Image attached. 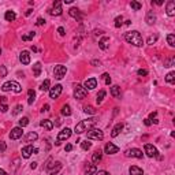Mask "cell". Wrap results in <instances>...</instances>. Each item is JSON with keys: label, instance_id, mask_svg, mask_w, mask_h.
I'll return each instance as SVG.
<instances>
[{"label": "cell", "instance_id": "cell-1", "mask_svg": "<svg viewBox=\"0 0 175 175\" xmlns=\"http://www.w3.org/2000/svg\"><path fill=\"white\" fill-rule=\"evenodd\" d=\"M96 122H97L96 118H89V119L81 121L78 125L75 126V129H74L75 134H82V133H85V131L92 130V129L94 127V125H96Z\"/></svg>", "mask_w": 175, "mask_h": 175}, {"label": "cell", "instance_id": "cell-2", "mask_svg": "<svg viewBox=\"0 0 175 175\" xmlns=\"http://www.w3.org/2000/svg\"><path fill=\"white\" fill-rule=\"evenodd\" d=\"M125 40L127 43L133 44L134 47H142L144 44V40H142V36L139 34L138 30H133V31H127L125 34Z\"/></svg>", "mask_w": 175, "mask_h": 175}, {"label": "cell", "instance_id": "cell-3", "mask_svg": "<svg viewBox=\"0 0 175 175\" xmlns=\"http://www.w3.org/2000/svg\"><path fill=\"white\" fill-rule=\"evenodd\" d=\"M1 90H4V92L13 90L14 93H21V92H22V86L15 81H8V82H4V84L1 85Z\"/></svg>", "mask_w": 175, "mask_h": 175}, {"label": "cell", "instance_id": "cell-4", "mask_svg": "<svg viewBox=\"0 0 175 175\" xmlns=\"http://www.w3.org/2000/svg\"><path fill=\"white\" fill-rule=\"evenodd\" d=\"M60 170H62V163H60V162L54 163V162H52V159H50V160H48V164H47V171H48V174H50V175H56Z\"/></svg>", "mask_w": 175, "mask_h": 175}, {"label": "cell", "instance_id": "cell-5", "mask_svg": "<svg viewBox=\"0 0 175 175\" xmlns=\"http://www.w3.org/2000/svg\"><path fill=\"white\" fill-rule=\"evenodd\" d=\"M88 138L89 139H97V141H101L104 138V133L100 129H92V130L88 131Z\"/></svg>", "mask_w": 175, "mask_h": 175}, {"label": "cell", "instance_id": "cell-6", "mask_svg": "<svg viewBox=\"0 0 175 175\" xmlns=\"http://www.w3.org/2000/svg\"><path fill=\"white\" fill-rule=\"evenodd\" d=\"M70 135H71V130H70L68 127H66V129H63V130L58 134V138H56V142H55V144L59 145L60 142H62V141H66V139L70 138Z\"/></svg>", "mask_w": 175, "mask_h": 175}, {"label": "cell", "instance_id": "cell-7", "mask_svg": "<svg viewBox=\"0 0 175 175\" xmlns=\"http://www.w3.org/2000/svg\"><path fill=\"white\" fill-rule=\"evenodd\" d=\"M86 94H88V90H86L82 85H77L75 86V89H74V97H75L77 100L85 99Z\"/></svg>", "mask_w": 175, "mask_h": 175}, {"label": "cell", "instance_id": "cell-8", "mask_svg": "<svg viewBox=\"0 0 175 175\" xmlns=\"http://www.w3.org/2000/svg\"><path fill=\"white\" fill-rule=\"evenodd\" d=\"M66 73H67V68H66V66H62V64L55 66L54 75H55V78H56V79H62L63 77L66 75Z\"/></svg>", "mask_w": 175, "mask_h": 175}, {"label": "cell", "instance_id": "cell-9", "mask_svg": "<svg viewBox=\"0 0 175 175\" xmlns=\"http://www.w3.org/2000/svg\"><path fill=\"white\" fill-rule=\"evenodd\" d=\"M144 149H145V153H146L148 157H157L159 156V151H157L156 146H153L152 144H145Z\"/></svg>", "mask_w": 175, "mask_h": 175}, {"label": "cell", "instance_id": "cell-10", "mask_svg": "<svg viewBox=\"0 0 175 175\" xmlns=\"http://www.w3.org/2000/svg\"><path fill=\"white\" fill-rule=\"evenodd\" d=\"M126 156H131V157H135V159H142V157H144V153L138 148H131V149H129V151H126Z\"/></svg>", "mask_w": 175, "mask_h": 175}, {"label": "cell", "instance_id": "cell-11", "mask_svg": "<svg viewBox=\"0 0 175 175\" xmlns=\"http://www.w3.org/2000/svg\"><path fill=\"white\" fill-rule=\"evenodd\" d=\"M62 90H63V88H62V85H55L54 88H51L50 89V97L51 99H58L59 96L62 94Z\"/></svg>", "mask_w": 175, "mask_h": 175}, {"label": "cell", "instance_id": "cell-12", "mask_svg": "<svg viewBox=\"0 0 175 175\" xmlns=\"http://www.w3.org/2000/svg\"><path fill=\"white\" fill-rule=\"evenodd\" d=\"M62 3L60 1H55L54 6H52V8H51L50 14L51 15H55V17H59L60 14H62Z\"/></svg>", "mask_w": 175, "mask_h": 175}, {"label": "cell", "instance_id": "cell-13", "mask_svg": "<svg viewBox=\"0 0 175 175\" xmlns=\"http://www.w3.org/2000/svg\"><path fill=\"white\" fill-rule=\"evenodd\" d=\"M104 152L107 153V155H115V153L119 152V148H118L116 145H114L112 142H108V144L104 146Z\"/></svg>", "mask_w": 175, "mask_h": 175}, {"label": "cell", "instance_id": "cell-14", "mask_svg": "<svg viewBox=\"0 0 175 175\" xmlns=\"http://www.w3.org/2000/svg\"><path fill=\"white\" fill-rule=\"evenodd\" d=\"M23 134L22 131V127H14L13 130H11V133H10V138L11 139H18L21 138Z\"/></svg>", "mask_w": 175, "mask_h": 175}, {"label": "cell", "instance_id": "cell-15", "mask_svg": "<svg viewBox=\"0 0 175 175\" xmlns=\"http://www.w3.org/2000/svg\"><path fill=\"white\" fill-rule=\"evenodd\" d=\"M96 86H97V79H96V78H89V79H86L85 84H84V88H85L86 90L88 89L92 90V89H94Z\"/></svg>", "mask_w": 175, "mask_h": 175}, {"label": "cell", "instance_id": "cell-16", "mask_svg": "<svg viewBox=\"0 0 175 175\" xmlns=\"http://www.w3.org/2000/svg\"><path fill=\"white\" fill-rule=\"evenodd\" d=\"M19 60H21V63L22 64H29L30 63V54L27 52V51H22L21 52V55H19Z\"/></svg>", "mask_w": 175, "mask_h": 175}, {"label": "cell", "instance_id": "cell-17", "mask_svg": "<svg viewBox=\"0 0 175 175\" xmlns=\"http://www.w3.org/2000/svg\"><path fill=\"white\" fill-rule=\"evenodd\" d=\"M167 15L168 17H174L175 15V1H172V0H170L168 3H167Z\"/></svg>", "mask_w": 175, "mask_h": 175}, {"label": "cell", "instance_id": "cell-18", "mask_svg": "<svg viewBox=\"0 0 175 175\" xmlns=\"http://www.w3.org/2000/svg\"><path fill=\"white\" fill-rule=\"evenodd\" d=\"M33 153V146L31 145H26L25 148H22V157L23 159H29Z\"/></svg>", "mask_w": 175, "mask_h": 175}, {"label": "cell", "instance_id": "cell-19", "mask_svg": "<svg viewBox=\"0 0 175 175\" xmlns=\"http://www.w3.org/2000/svg\"><path fill=\"white\" fill-rule=\"evenodd\" d=\"M129 174L130 175H144V171H142V168H139V167H137V166H131L130 168H129Z\"/></svg>", "mask_w": 175, "mask_h": 175}, {"label": "cell", "instance_id": "cell-20", "mask_svg": "<svg viewBox=\"0 0 175 175\" xmlns=\"http://www.w3.org/2000/svg\"><path fill=\"white\" fill-rule=\"evenodd\" d=\"M41 127H44V129H47V130H52L54 129V122L50 121V119H44V121L40 122Z\"/></svg>", "mask_w": 175, "mask_h": 175}, {"label": "cell", "instance_id": "cell-21", "mask_svg": "<svg viewBox=\"0 0 175 175\" xmlns=\"http://www.w3.org/2000/svg\"><path fill=\"white\" fill-rule=\"evenodd\" d=\"M68 14L71 15L73 18L78 19V21L81 19V11H79V10H78V8H75V7H71V8L68 10Z\"/></svg>", "mask_w": 175, "mask_h": 175}, {"label": "cell", "instance_id": "cell-22", "mask_svg": "<svg viewBox=\"0 0 175 175\" xmlns=\"http://www.w3.org/2000/svg\"><path fill=\"white\" fill-rule=\"evenodd\" d=\"M123 130V123H118L115 125V127L112 129V133H111V137H118L121 134V131Z\"/></svg>", "mask_w": 175, "mask_h": 175}, {"label": "cell", "instance_id": "cell-23", "mask_svg": "<svg viewBox=\"0 0 175 175\" xmlns=\"http://www.w3.org/2000/svg\"><path fill=\"white\" fill-rule=\"evenodd\" d=\"M108 45H109V37L104 36L103 38H101V40L99 41V47L101 48V50H107Z\"/></svg>", "mask_w": 175, "mask_h": 175}, {"label": "cell", "instance_id": "cell-24", "mask_svg": "<svg viewBox=\"0 0 175 175\" xmlns=\"http://www.w3.org/2000/svg\"><path fill=\"white\" fill-rule=\"evenodd\" d=\"M145 21H146V23H148V25H155V22H156V15H155L152 11H149V13L146 14V18H145Z\"/></svg>", "mask_w": 175, "mask_h": 175}, {"label": "cell", "instance_id": "cell-25", "mask_svg": "<svg viewBox=\"0 0 175 175\" xmlns=\"http://www.w3.org/2000/svg\"><path fill=\"white\" fill-rule=\"evenodd\" d=\"M101 157H103L101 151H96V152L93 153V156H92V162H93V164H97V163L101 160Z\"/></svg>", "mask_w": 175, "mask_h": 175}, {"label": "cell", "instance_id": "cell-26", "mask_svg": "<svg viewBox=\"0 0 175 175\" xmlns=\"http://www.w3.org/2000/svg\"><path fill=\"white\" fill-rule=\"evenodd\" d=\"M15 18H17V15H15L14 11H6L4 19L7 21V22H13V21H15Z\"/></svg>", "mask_w": 175, "mask_h": 175}, {"label": "cell", "instance_id": "cell-27", "mask_svg": "<svg viewBox=\"0 0 175 175\" xmlns=\"http://www.w3.org/2000/svg\"><path fill=\"white\" fill-rule=\"evenodd\" d=\"M34 99H36V92L33 89H29L27 90V103L31 105V104L34 103Z\"/></svg>", "mask_w": 175, "mask_h": 175}, {"label": "cell", "instance_id": "cell-28", "mask_svg": "<svg viewBox=\"0 0 175 175\" xmlns=\"http://www.w3.org/2000/svg\"><path fill=\"white\" fill-rule=\"evenodd\" d=\"M33 74H34V77H40V74H41V63L40 62L34 63V66H33Z\"/></svg>", "mask_w": 175, "mask_h": 175}, {"label": "cell", "instance_id": "cell-29", "mask_svg": "<svg viewBox=\"0 0 175 175\" xmlns=\"http://www.w3.org/2000/svg\"><path fill=\"white\" fill-rule=\"evenodd\" d=\"M38 138V135H37V133H34V131H30L29 134L26 135V142H33V141H36V139Z\"/></svg>", "mask_w": 175, "mask_h": 175}, {"label": "cell", "instance_id": "cell-30", "mask_svg": "<svg viewBox=\"0 0 175 175\" xmlns=\"http://www.w3.org/2000/svg\"><path fill=\"white\" fill-rule=\"evenodd\" d=\"M111 94H112V97H119L121 96V88L118 85H114L111 88Z\"/></svg>", "mask_w": 175, "mask_h": 175}, {"label": "cell", "instance_id": "cell-31", "mask_svg": "<svg viewBox=\"0 0 175 175\" xmlns=\"http://www.w3.org/2000/svg\"><path fill=\"white\" fill-rule=\"evenodd\" d=\"M62 115L63 116H70L71 115V108H70V105H63L62 107Z\"/></svg>", "mask_w": 175, "mask_h": 175}, {"label": "cell", "instance_id": "cell-32", "mask_svg": "<svg viewBox=\"0 0 175 175\" xmlns=\"http://www.w3.org/2000/svg\"><path fill=\"white\" fill-rule=\"evenodd\" d=\"M166 81L168 82V84H171V85L175 84V73L174 71H171V73L167 74V75H166Z\"/></svg>", "mask_w": 175, "mask_h": 175}, {"label": "cell", "instance_id": "cell-33", "mask_svg": "<svg viewBox=\"0 0 175 175\" xmlns=\"http://www.w3.org/2000/svg\"><path fill=\"white\" fill-rule=\"evenodd\" d=\"M94 174H96V166L94 164L88 166V168L85 170V175H94Z\"/></svg>", "mask_w": 175, "mask_h": 175}, {"label": "cell", "instance_id": "cell-34", "mask_svg": "<svg viewBox=\"0 0 175 175\" xmlns=\"http://www.w3.org/2000/svg\"><path fill=\"white\" fill-rule=\"evenodd\" d=\"M81 148L84 149V151H89V149L92 148V142H89L88 139H85V141H81Z\"/></svg>", "mask_w": 175, "mask_h": 175}, {"label": "cell", "instance_id": "cell-35", "mask_svg": "<svg viewBox=\"0 0 175 175\" xmlns=\"http://www.w3.org/2000/svg\"><path fill=\"white\" fill-rule=\"evenodd\" d=\"M50 84H51L50 79H45V81L40 85V89L43 90V92H47V90H50Z\"/></svg>", "mask_w": 175, "mask_h": 175}, {"label": "cell", "instance_id": "cell-36", "mask_svg": "<svg viewBox=\"0 0 175 175\" xmlns=\"http://www.w3.org/2000/svg\"><path fill=\"white\" fill-rule=\"evenodd\" d=\"M104 97H105V90H100L99 94H97V99H96V101H97V104H101L103 103Z\"/></svg>", "mask_w": 175, "mask_h": 175}, {"label": "cell", "instance_id": "cell-37", "mask_svg": "<svg viewBox=\"0 0 175 175\" xmlns=\"http://www.w3.org/2000/svg\"><path fill=\"white\" fill-rule=\"evenodd\" d=\"M130 7L133 10H135V11H139V10L142 8V4H141V3H138V1H131Z\"/></svg>", "mask_w": 175, "mask_h": 175}, {"label": "cell", "instance_id": "cell-38", "mask_svg": "<svg viewBox=\"0 0 175 175\" xmlns=\"http://www.w3.org/2000/svg\"><path fill=\"white\" fill-rule=\"evenodd\" d=\"M167 43L170 47H175V36L174 34H168L167 36Z\"/></svg>", "mask_w": 175, "mask_h": 175}, {"label": "cell", "instance_id": "cell-39", "mask_svg": "<svg viewBox=\"0 0 175 175\" xmlns=\"http://www.w3.org/2000/svg\"><path fill=\"white\" fill-rule=\"evenodd\" d=\"M34 36H36V33H34V31H29L27 34L22 36V40H23V41H29V40H31V38H33Z\"/></svg>", "mask_w": 175, "mask_h": 175}, {"label": "cell", "instance_id": "cell-40", "mask_svg": "<svg viewBox=\"0 0 175 175\" xmlns=\"http://www.w3.org/2000/svg\"><path fill=\"white\" fill-rule=\"evenodd\" d=\"M22 109H23L22 104H18V105H17V107L14 108V111H13V115H14V116H17V115H18V114H21V112H22Z\"/></svg>", "mask_w": 175, "mask_h": 175}, {"label": "cell", "instance_id": "cell-41", "mask_svg": "<svg viewBox=\"0 0 175 175\" xmlns=\"http://www.w3.org/2000/svg\"><path fill=\"white\" fill-rule=\"evenodd\" d=\"M84 111H85V114H90V115H94V114H96V109H94L92 105H86V107L84 108Z\"/></svg>", "mask_w": 175, "mask_h": 175}, {"label": "cell", "instance_id": "cell-42", "mask_svg": "<svg viewBox=\"0 0 175 175\" xmlns=\"http://www.w3.org/2000/svg\"><path fill=\"white\" fill-rule=\"evenodd\" d=\"M122 25H123V17H116L115 18V27H121Z\"/></svg>", "mask_w": 175, "mask_h": 175}, {"label": "cell", "instance_id": "cell-43", "mask_svg": "<svg viewBox=\"0 0 175 175\" xmlns=\"http://www.w3.org/2000/svg\"><path fill=\"white\" fill-rule=\"evenodd\" d=\"M29 125V118H22L21 121H19V127H25V126Z\"/></svg>", "mask_w": 175, "mask_h": 175}, {"label": "cell", "instance_id": "cell-44", "mask_svg": "<svg viewBox=\"0 0 175 175\" xmlns=\"http://www.w3.org/2000/svg\"><path fill=\"white\" fill-rule=\"evenodd\" d=\"M156 41H157V34H153V36H151V37L148 38V44H149V45H153L155 43H156Z\"/></svg>", "mask_w": 175, "mask_h": 175}, {"label": "cell", "instance_id": "cell-45", "mask_svg": "<svg viewBox=\"0 0 175 175\" xmlns=\"http://www.w3.org/2000/svg\"><path fill=\"white\" fill-rule=\"evenodd\" d=\"M7 75V68L4 66H0V78H4Z\"/></svg>", "mask_w": 175, "mask_h": 175}, {"label": "cell", "instance_id": "cell-46", "mask_svg": "<svg viewBox=\"0 0 175 175\" xmlns=\"http://www.w3.org/2000/svg\"><path fill=\"white\" fill-rule=\"evenodd\" d=\"M6 149H7V145H6L4 141H0V153L6 152Z\"/></svg>", "mask_w": 175, "mask_h": 175}, {"label": "cell", "instance_id": "cell-47", "mask_svg": "<svg viewBox=\"0 0 175 175\" xmlns=\"http://www.w3.org/2000/svg\"><path fill=\"white\" fill-rule=\"evenodd\" d=\"M101 78H104V79H105V84H107V85H109V84H111V78H109V75H108V74H103V77H101Z\"/></svg>", "mask_w": 175, "mask_h": 175}, {"label": "cell", "instance_id": "cell-48", "mask_svg": "<svg viewBox=\"0 0 175 175\" xmlns=\"http://www.w3.org/2000/svg\"><path fill=\"white\" fill-rule=\"evenodd\" d=\"M0 111H1V112H7V111H8V105H7V104H1V105H0Z\"/></svg>", "mask_w": 175, "mask_h": 175}, {"label": "cell", "instance_id": "cell-49", "mask_svg": "<svg viewBox=\"0 0 175 175\" xmlns=\"http://www.w3.org/2000/svg\"><path fill=\"white\" fill-rule=\"evenodd\" d=\"M137 74H138L139 77H145V75H148V71H146V70H142V68H141V70H138V73H137Z\"/></svg>", "mask_w": 175, "mask_h": 175}, {"label": "cell", "instance_id": "cell-50", "mask_svg": "<svg viewBox=\"0 0 175 175\" xmlns=\"http://www.w3.org/2000/svg\"><path fill=\"white\" fill-rule=\"evenodd\" d=\"M44 23H45V19L38 18V19H37V22H36V25H37V26H43Z\"/></svg>", "mask_w": 175, "mask_h": 175}, {"label": "cell", "instance_id": "cell-51", "mask_svg": "<svg viewBox=\"0 0 175 175\" xmlns=\"http://www.w3.org/2000/svg\"><path fill=\"white\" fill-rule=\"evenodd\" d=\"M94 175H109L107 172V171H104V170H100V171H96V174Z\"/></svg>", "mask_w": 175, "mask_h": 175}, {"label": "cell", "instance_id": "cell-52", "mask_svg": "<svg viewBox=\"0 0 175 175\" xmlns=\"http://www.w3.org/2000/svg\"><path fill=\"white\" fill-rule=\"evenodd\" d=\"M58 33L60 34V36H64V34H66V31H64V27H62V26L59 27V29H58Z\"/></svg>", "mask_w": 175, "mask_h": 175}, {"label": "cell", "instance_id": "cell-53", "mask_svg": "<svg viewBox=\"0 0 175 175\" xmlns=\"http://www.w3.org/2000/svg\"><path fill=\"white\" fill-rule=\"evenodd\" d=\"M6 103H7V97L1 96V97H0V104H6Z\"/></svg>", "mask_w": 175, "mask_h": 175}, {"label": "cell", "instance_id": "cell-54", "mask_svg": "<svg viewBox=\"0 0 175 175\" xmlns=\"http://www.w3.org/2000/svg\"><path fill=\"white\" fill-rule=\"evenodd\" d=\"M71 149H73V145H71V144H67V145H66V152H70Z\"/></svg>", "mask_w": 175, "mask_h": 175}, {"label": "cell", "instance_id": "cell-55", "mask_svg": "<svg viewBox=\"0 0 175 175\" xmlns=\"http://www.w3.org/2000/svg\"><path fill=\"white\" fill-rule=\"evenodd\" d=\"M30 168H31V170H34V168H37V163H36V162L30 163Z\"/></svg>", "mask_w": 175, "mask_h": 175}, {"label": "cell", "instance_id": "cell-56", "mask_svg": "<svg viewBox=\"0 0 175 175\" xmlns=\"http://www.w3.org/2000/svg\"><path fill=\"white\" fill-rule=\"evenodd\" d=\"M152 4H157V6H162V4H163V1H162V0H157V1H152Z\"/></svg>", "mask_w": 175, "mask_h": 175}, {"label": "cell", "instance_id": "cell-57", "mask_svg": "<svg viewBox=\"0 0 175 175\" xmlns=\"http://www.w3.org/2000/svg\"><path fill=\"white\" fill-rule=\"evenodd\" d=\"M92 64L93 66H100V62L99 60H92Z\"/></svg>", "mask_w": 175, "mask_h": 175}, {"label": "cell", "instance_id": "cell-58", "mask_svg": "<svg viewBox=\"0 0 175 175\" xmlns=\"http://www.w3.org/2000/svg\"><path fill=\"white\" fill-rule=\"evenodd\" d=\"M43 111H50V105H48V104H45L44 107H43Z\"/></svg>", "mask_w": 175, "mask_h": 175}, {"label": "cell", "instance_id": "cell-59", "mask_svg": "<svg viewBox=\"0 0 175 175\" xmlns=\"http://www.w3.org/2000/svg\"><path fill=\"white\" fill-rule=\"evenodd\" d=\"M144 123H145V126H151V125H152L149 119H145V121H144Z\"/></svg>", "mask_w": 175, "mask_h": 175}, {"label": "cell", "instance_id": "cell-60", "mask_svg": "<svg viewBox=\"0 0 175 175\" xmlns=\"http://www.w3.org/2000/svg\"><path fill=\"white\" fill-rule=\"evenodd\" d=\"M31 11H33V10H27L26 13H25V15H26V17H29V15L31 14Z\"/></svg>", "mask_w": 175, "mask_h": 175}, {"label": "cell", "instance_id": "cell-61", "mask_svg": "<svg viewBox=\"0 0 175 175\" xmlns=\"http://www.w3.org/2000/svg\"><path fill=\"white\" fill-rule=\"evenodd\" d=\"M0 175H7V172H6L4 170H1V168H0Z\"/></svg>", "mask_w": 175, "mask_h": 175}, {"label": "cell", "instance_id": "cell-62", "mask_svg": "<svg viewBox=\"0 0 175 175\" xmlns=\"http://www.w3.org/2000/svg\"><path fill=\"white\" fill-rule=\"evenodd\" d=\"M64 3H66V4H71L73 0H64Z\"/></svg>", "mask_w": 175, "mask_h": 175}, {"label": "cell", "instance_id": "cell-63", "mask_svg": "<svg viewBox=\"0 0 175 175\" xmlns=\"http://www.w3.org/2000/svg\"><path fill=\"white\" fill-rule=\"evenodd\" d=\"M37 152H38V149H37V148H33V153H34V155H36Z\"/></svg>", "mask_w": 175, "mask_h": 175}, {"label": "cell", "instance_id": "cell-64", "mask_svg": "<svg viewBox=\"0 0 175 175\" xmlns=\"http://www.w3.org/2000/svg\"><path fill=\"white\" fill-rule=\"evenodd\" d=\"M0 55H1V50H0Z\"/></svg>", "mask_w": 175, "mask_h": 175}]
</instances>
